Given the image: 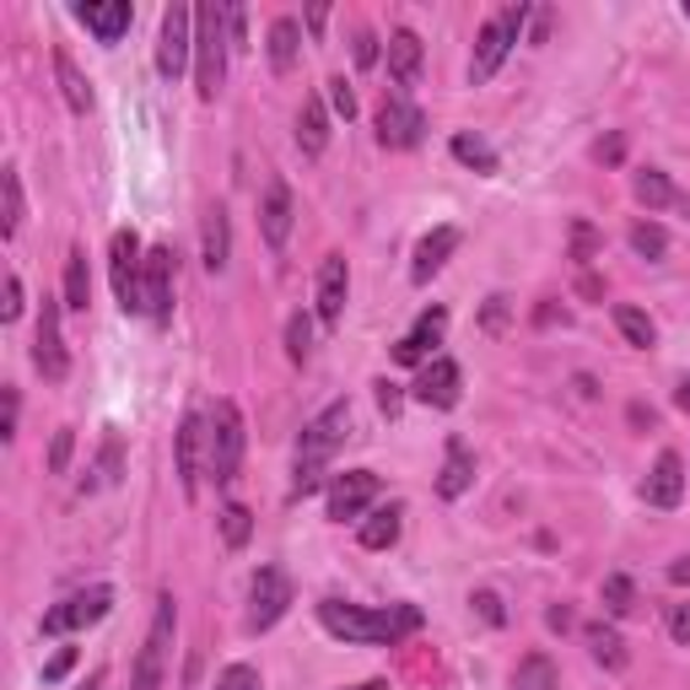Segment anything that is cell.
I'll return each mask as SVG.
<instances>
[{
  "label": "cell",
  "mask_w": 690,
  "mask_h": 690,
  "mask_svg": "<svg viewBox=\"0 0 690 690\" xmlns=\"http://www.w3.org/2000/svg\"><path fill=\"white\" fill-rule=\"evenodd\" d=\"M319 626L329 637L351 642V648H394V642H405L410 631H421V609L415 605L367 609V605H346V599H319Z\"/></svg>",
  "instance_id": "1"
},
{
  "label": "cell",
  "mask_w": 690,
  "mask_h": 690,
  "mask_svg": "<svg viewBox=\"0 0 690 690\" xmlns=\"http://www.w3.org/2000/svg\"><path fill=\"white\" fill-rule=\"evenodd\" d=\"M346 432H351V405H346V400H334V405L319 410V415L302 426V437H297V481H291V496L319 491L329 459H334V447L346 443Z\"/></svg>",
  "instance_id": "2"
},
{
  "label": "cell",
  "mask_w": 690,
  "mask_h": 690,
  "mask_svg": "<svg viewBox=\"0 0 690 690\" xmlns=\"http://www.w3.org/2000/svg\"><path fill=\"white\" fill-rule=\"evenodd\" d=\"M222 76H227V11L195 6V92H200V103H216Z\"/></svg>",
  "instance_id": "3"
},
{
  "label": "cell",
  "mask_w": 690,
  "mask_h": 690,
  "mask_svg": "<svg viewBox=\"0 0 690 690\" xmlns=\"http://www.w3.org/2000/svg\"><path fill=\"white\" fill-rule=\"evenodd\" d=\"M244 410L233 400H216V415H210V432H205V464L216 475V486H233L238 481V464H244Z\"/></svg>",
  "instance_id": "4"
},
{
  "label": "cell",
  "mask_w": 690,
  "mask_h": 690,
  "mask_svg": "<svg viewBox=\"0 0 690 690\" xmlns=\"http://www.w3.org/2000/svg\"><path fill=\"white\" fill-rule=\"evenodd\" d=\"M528 22V6L518 0V6H502L496 17H491L486 28L475 33V60H470V82H491L496 71H502V60L513 54V43H518V33H524Z\"/></svg>",
  "instance_id": "5"
},
{
  "label": "cell",
  "mask_w": 690,
  "mask_h": 690,
  "mask_svg": "<svg viewBox=\"0 0 690 690\" xmlns=\"http://www.w3.org/2000/svg\"><path fill=\"white\" fill-rule=\"evenodd\" d=\"M173 631H178V609H173V594H163V599H157V620H152V631H146V648H141V658H135V680H130V690H157L163 686Z\"/></svg>",
  "instance_id": "6"
},
{
  "label": "cell",
  "mask_w": 690,
  "mask_h": 690,
  "mask_svg": "<svg viewBox=\"0 0 690 690\" xmlns=\"http://www.w3.org/2000/svg\"><path fill=\"white\" fill-rule=\"evenodd\" d=\"M141 265H146V248L141 238L120 227L114 238H109V276H114V297H120L124 313H146L141 308Z\"/></svg>",
  "instance_id": "7"
},
{
  "label": "cell",
  "mask_w": 690,
  "mask_h": 690,
  "mask_svg": "<svg viewBox=\"0 0 690 690\" xmlns=\"http://www.w3.org/2000/svg\"><path fill=\"white\" fill-rule=\"evenodd\" d=\"M189 54H195V6H167L163 39H157V71L167 82H178L189 71Z\"/></svg>",
  "instance_id": "8"
},
{
  "label": "cell",
  "mask_w": 690,
  "mask_h": 690,
  "mask_svg": "<svg viewBox=\"0 0 690 690\" xmlns=\"http://www.w3.org/2000/svg\"><path fill=\"white\" fill-rule=\"evenodd\" d=\"M114 609V588H82L71 599H60L54 609H43V637H60V631H82V626H97L103 615Z\"/></svg>",
  "instance_id": "9"
},
{
  "label": "cell",
  "mask_w": 690,
  "mask_h": 690,
  "mask_svg": "<svg viewBox=\"0 0 690 690\" xmlns=\"http://www.w3.org/2000/svg\"><path fill=\"white\" fill-rule=\"evenodd\" d=\"M286 609H291V577L281 567H259L248 588V631H270Z\"/></svg>",
  "instance_id": "10"
},
{
  "label": "cell",
  "mask_w": 690,
  "mask_h": 690,
  "mask_svg": "<svg viewBox=\"0 0 690 690\" xmlns=\"http://www.w3.org/2000/svg\"><path fill=\"white\" fill-rule=\"evenodd\" d=\"M421 135H426V114L410 103L405 92L383 97V109H378V141L389 152H410V146H421Z\"/></svg>",
  "instance_id": "11"
},
{
  "label": "cell",
  "mask_w": 690,
  "mask_h": 690,
  "mask_svg": "<svg viewBox=\"0 0 690 690\" xmlns=\"http://www.w3.org/2000/svg\"><path fill=\"white\" fill-rule=\"evenodd\" d=\"M378 491H383V481H378L372 470H346V475H334V486H329V518H334V524L362 518L367 507L378 502Z\"/></svg>",
  "instance_id": "12"
},
{
  "label": "cell",
  "mask_w": 690,
  "mask_h": 690,
  "mask_svg": "<svg viewBox=\"0 0 690 690\" xmlns=\"http://www.w3.org/2000/svg\"><path fill=\"white\" fill-rule=\"evenodd\" d=\"M141 308H146V319H157V325L173 319V254H167V248H146V265H141Z\"/></svg>",
  "instance_id": "13"
},
{
  "label": "cell",
  "mask_w": 690,
  "mask_h": 690,
  "mask_svg": "<svg viewBox=\"0 0 690 690\" xmlns=\"http://www.w3.org/2000/svg\"><path fill=\"white\" fill-rule=\"evenodd\" d=\"M33 362L49 383H65L71 372V351H65V334H60V302L43 297V313H39V334H33Z\"/></svg>",
  "instance_id": "14"
},
{
  "label": "cell",
  "mask_w": 690,
  "mask_h": 690,
  "mask_svg": "<svg viewBox=\"0 0 690 690\" xmlns=\"http://www.w3.org/2000/svg\"><path fill=\"white\" fill-rule=\"evenodd\" d=\"M459 389H464V372H459L453 357H437V362L415 378V400L426 410H453L459 405Z\"/></svg>",
  "instance_id": "15"
},
{
  "label": "cell",
  "mask_w": 690,
  "mask_h": 690,
  "mask_svg": "<svg viewBox=\"0 0 690 690\" xmlns=\"http://www.w3.org/2000/svg\"><path fill=\"white\" fill-rule=\"evenodd\" d=\"M76 22L86 33H97V43H120L135 22V6L130 0H86V6H76Z\"/></svg>",
  "instance_id": "16"
},
{
  "label": "cell",
  "mask_w": 690,
  "mask_h": 690,
  "mask_svg": "<svg viewBox=\"0 0 690 690\" xmlns=\"http://www.w3.org/2000/svg\"><path fill=\"white\" fill-rule=\"evenodd\" d=\"M346 297H351V270H346V259L340 254H329L325 265H319V325L334 329L340 325V313H346Z\"/></svg>",
  "instance_id": "17"
},
{
  "label": "cell",
  "mask_w": 690,
  "mask_h": 690,
  "mask_svg": "<svg viewBox=\"0 0 690 690\" xmlns=\"http://www.w3.org/2000/svg\"><path fill=\"white\" fill-rule=\"evenodd\" d=\"M200 443H205V421L189 410V415L178 421V437H173V453H178V486H184L189 502H195V491H200Z\"/></svg>",
  "instance_id": "18"
},
{
  "label": "cell",
  "mask_w": 690,
  "mask_h": 690,
  "mask_svg": "<svg viewBox=\"0 0 690 690\" xmlns=\"http://www.w3.org/2000/svg\"><path fill=\"white\" fill-rule=\"evenodd\" d=\"M453 248H459V227H432V233L415 244V259H410V281L426 286L447 265V259H453Z\"/></svg>",
  "instance_id": "19"
},
{
  "label": "cell",
  "mask_w": 690,
  "mask_h": 690,
  "mask_svg": "<svg viewBox=\"0 0 690 690\" xmlns=\"http://www.w3.org/2000/svg\"><path fill=\"white\" fill-rule=\"evenodd\" d=\"M200 259H205V270H210V276H222V270H227V259H233V222H227V205H210V210H205Z\"/></svg>",
  "instance_id": "20"
},
{
  "label": "cell",
  "mask_w": 690,
  "mask_h": 690,
  "mask_svg": "<svg viewBox=\"0 0 690 690\" xmlns=\"http://www.w3.org/2000/svg\"><path fill=\"white\" fill-rule=\"evenodd\" d=\"M642 496H648L652 507H680V496H686V459L680 453H658Z\"/></svg>",
  "instance_id": "21"
},
{
  "label": "cell",
  "mask_w": 690,
  "mask_h": 690,
  "mask_svg": "<svg viewBox=\"0 0 690 690\" xmlns=\"http://www.w3.org/2000/svg\"><path fill=\"white\" fill-rule=\"evenodd\" d=\"M443 329H447V308H426L421 319H415V329H410L405 340L394 346V362L400 367H415V362H426V351L443 340Z\"/></svg>",
  "instance_id": "22"
},
{
  "label": "cell",
  "mask_w": 690,
  "mask_h": 690,
  "mask_svg": "<svg viewBox=\"0 0 690 690\" xmlns=\"http://www.w3.org/2000/svg\"><path fill=\"white\" fill-rule=\"evenodd\" d=\"M291 189H286L281 178L265 189V200H259V233H265V244L270 248H286V238H291Z\"/></svg>",
  "instance_id": "23"
},
{
  "label": "cell",
  "mask_w": 690,
  "mask_h": 690,
  "mask_svg": "<svg viewBox=\"0 0 690 690\" xmlns=\"http://www.w3.org/2000/svg\"><path fill=\"white\" fill-rule=\"evenodd\" d=\"M421 65H426V49H421V39H415L410 28L389 33V76H394V86H415V82H421Z\"/></svg>",
  "instance_id": "24"
},
{
  "label": "cell",
  "mask_w": 690,
  "mask_h": 690,
  "mask_svg": "<svg viewBox=\"0 0 690 690\" xmlns=\"http://www.w3.org/2000/svg\"><path fill=\"white\" fill-rule=\"evenodd\" d=\"M297 146H302V157H325L329 146V109L319 97H302V109H297Z\"/></svg>",
  "instance_id": "25"
},
{
  "label": "cell",
  "mask_w": 690,
  "mask_h": 690,
  "mask_svg": "<svg viewBox=\"0 0 690 690\" xmlns=\"http://www.w3.org/2000/svg\"><path fill=\"white\" fill-rule=\"evenodd\" d=\"M475 486V459H470V447L459 443V437H447V459H443V475H437V496H464V491Z\"/></svg>",
  "instance_id": "26"
},
{
  "label": "cell",
  "mask_w": 690,
  "mask_h": 690,
  "mask_svg": "<svg viewBox=\"0 0 690 690\" xmlns=\"http://www.w3.org/2000/svg\"><path fill=\"white\" fill-rule=\"evenodd\" d=\"M54 76H60V92H65V109L71 114H92V82L76 71L71 49H54Z\"/></svg>",
  "instance_id": "27"
},
{
  "label": "cell",
  "mask_w": 690,
  "mask_h": 690,
  "mask_svg": "<svg viewBox=\"0 0 690 690\" xmlns=\"http://www.w3.org/2000/svg\"><path fill=\"white\" fill-rule=\"evenodd\" d=\"M400 528H405V513L400 507H372L357 528V539H362V550H389L394 539H400Z\"/></svg>",
  "instance_id": "28"
},
{
  "label": "cell",
  "mask_w": 690,
  "mask_h": 690,
  "mask_svg": "<svg viewBox=\"0 0 690 690\" xmlns=\"http://www.w3.org/2000/svg\"><path fill=\"white\" fill-rule=\"evenodd\" d=\"M583 642L594 652V663H605V669H626L631 663V652H626V637L605 626V620H594V626H583Z\"/></svg>",
  "instance_id": "29"
},
{
  "label": "cell",
  "mask_w": 690,
  "mask_h": 690,
  "mask_svg": "<svg viewBox=\"0 0 690 690\" xmlns=\"http://www.w3.org/2000/svg\"><path fill=\"white\" fill-rule=\"evenodd\" d=\"M513 690H562V674H556L550 652H528V658H518Z\"/></svg>",
  "instance_id": "30"
},
{
  "label": "cell",
  "mask_w": 690,
  "mask_h": 690,
  "mask_svg": "<svg viewBox=\"0 0 690 690\" xmlns=\"http://www.w3.org/2000/svg\"><path fill=\"white\" fill-rule=\"evenodd\" d=\"M297 54H302V22H297V17H281V22L270 28V65H276V71H291Z\"/></svg>",
  "instance_id": "31"
},
{
  "label": "cell",
  "mask_w": 690,
  "mask_h": 690,
  "mask_svg": "<svg viewBox=\"0 0 690 690\" xmlns=\"http://www.w3.org/2000/svg\"><path fill=\"white\" fill-rule=\"evenodd\" d=\"M615 329H620V334H626V346H637V351H652V340H658L652 319L642 313V308H631V302H620V308H615Z\"/></svg>",
  "instance_id": "32"
},
{
  "label": "cell",
  "mask_w": 690,
  "mask_h": 690,
  "mask_svg": "<svg viewBox=\"0 0 690 690\" xmlns=\"http://www.w3.org/2000/svg\"><path fill=\"white\" fill-rule=\"evenodd\" d=\"M86 302H92V281H86V254H82V248H71V259H65V308L86 313Z\"/></svg>",
  "instance_id": "33"
},
{
  "label": "cell",
  "mask_w": 690,
  "mask_h": 690,
  "mask_svg": "<svg viewBox=\"0 0 690 690\" xmlns=\"http://www.w3.org/2000/svg\"><path fill=\"white\" fill-rule=\"evenodd\" d=\"M0 195H6V222H0V233H6V238H17V233H22V216H28L17 167H6V173H0Z\"/></svg>",
  "instance_id": "34"
},
{
  "label": "cell",
  "mask_w": 690,
  "mask_h": 690,
  "mask_svg": "<svg viewBox=\"0 0 690 690\" xmlns=\"http://www.w3.org/2000/svg\"><path fill=\"white\" fill-rule=\"evenodd\" d=\"M453 157H459L464 167H475V173H496V152H491L481 135H470V130L453 135Z\"/></svg>",
  "instance_id": "35"
},
{
  "label": "cell",
  "mask_w": 690,
  "mask_h": 690,
  "mask_svg": "<svg viewBox=\"0 0 690 690\" xmlns=\"http://www.w3.org/2000/svg\"><path fill=\"white\" fill-rule=\"evenodd\" d=\"M637 200L648 205V210H663V205H674V184H669V173H658V167H648V173H637Z\"/></svg>",
  "instance_id": "36"
},
{
  "label": "cell",
  "mask_w": 690,
  "mask_h": 690,
  "mask_svg": "<svg viewBox=\"0 0 690 690\" xmlns=\"http://www.w3.org/2000/svg\"><path fill=\"white\" fill-rule=\"evenodd\" d=\"M248 534H254V513H248L244 502H227L222 507V539H227V550H244Z\"/></svg>",
  "instance_id": "37"
},
{
  "label": "cell",
  "mask_w": 690,
  "mask_h": 690,
  "mask_svg": "<svg viewBox=\"0 0 690 690\" xmlns=\"http://www.w3.org/2000/svg\"><path fill=\"white\" fill-rule=\"evenodd\" d=\"M599 599H605V615L620 620V615H631V609H637V588H631V577H620V571H615V577H605Z\"/></svg>",
  "instance_id": "38"
},
{
  "label": "cell",
  "mask_w": 690,
  "mask_h": 690,
  "mask_svg": "<svg viewBox=\"0 0 690 690\" xmlns=\"http://www.w3.org/2000/svg\"><path fill=\"white\" fill-rule=\"evenodd\" d=\"M631 248H637L642 259H663V254H669V233H663L658 222H637V227H631Z\"/></svg>",
  "instance_id": "39"
},
{
  "label": "cell",
  "mask_w": 690,
  "mask_h": 690,
  "mask_svg": "<svg viewBox=\"0 0 690 690\" xmlns=\"http://www.w3.org/2000/svg\"><path fill=\"white\" fill-rule=\"evenodd\" d=\"M308 351H313V325H308V313H291V325H286V357L302 367Z\"/></svg>",
  "instance_id": "40"
},
{
  "label": "cell",
  "mask_w": 690,
  "mask_h": 690,
  "mask_svg": "<svg viewBox=\"0 0 690 690\" xmlns=\"http://www.w3.org/2000/svg\"><path fill=\"white\" fill-rule=\"evenodd\" d=\"M216 690H259V669L254 663H227L216 674Z\"/></svg>",
  "instance_id": "41"
},
{
  "label": "cell",
  "mask_w": 690,
  "mask_h": 690,
  "mask_svg": "<svg viewBox=\"0 0 690 690\" xmlns=\"http://www.w3.org/2000/svg\"><path fill=\"white\" fill-rule=\"evenodd\" d=\"M325 86H329V109H334L346 124L357 120V92H351V82H346V76H334V82H325Z\"/></svg>",
  "instance_id": "42"
},
{
  "label": "cell",
  "mask_w": 690,
  "mask_h": 690,
  "mask_svg": "<svg viewBox=\"0 0 690 690\" xmlns=\"http://www.w3.org/2000/svg\"><path fill=\"white\" fill-rule=\"evenodd\" d=\"M507 313H513V297H486L481 329H486V334H502V329H507Z\"/></svg>",
  "instance_id": "43"
},
{
  "label": "cell",
  "mask_w": 690,
  "mask_h": 690,
  "mask_svg": "<svg viewBox=\"0 0 690 690\" xmlns=\"http://www.w3.org/2000/svg\"><path fill=\"white\" fill-rule=\"evenodd\" d=\"M71 447H76L71 426H65V432H54V443H49V475H65V470H71Z\"/></svg>",
  "instance_id": "44"
},
{
  "label": "cell",
  "mask_w": 690,
  "mask_h": 690,
  "mask_svg": "<svg viewBox=\"0 0 690 690\" xmlns=\"http://www.w3.org/2000/svg\"><path fill=\"white\" fill-rule=\"evenodd\" d=\"M594 254H599V233H594L588 222H577V227H571V259H583V265H588Z\"/></svg>",
  "instance_id": "45"
},
{
  "label": "cell",
  "mask_w": 690,
  "mask_h": 690,
  "mask_svg": "<svg viewBox=\"0 0 690 690\" xmlns=\"http://www.w3.org/2000/svg\"><path fill=\"white\" fill-rule=\"evenodd\" d=\"M71 669H76V648H60L54 658H49V663H43V686H60Z\"/></svg>",
  "instance_id": "46"
},
{
  "label": "cell",
  "mask_w": 690,
  "mask_h": 690,
  "mask_svg": "<svg viewBox=\"0 0 690 690\" xmlns=\"http://www.w3.org/2000/svg\"><path fill=\"white\" fill-rule=\"evenodd\" d=\"M470 605L481 609V620H486V626H507V609H502V599H496L491 588H481V594H475Z\"/></svg>",
  "instance_id": "47"
},
{
  "label": "cell",
  "mask_w": 690,
  "mask_h": 690,
  "mask_svg": "<svg viewBox=\"0 0 690 690\" xmlns=\"http://www.w3.org/2000/svg\"><path fill=\"white\" fill-rule=\"evenodd\" d=\"M669 637L690 648V599H686V605H669Z\"/></svg>",
  "instance_id": "48"
},
{
  "label": "cell",
  "mask_w": 690,
  "mask_h": 690,
  "mask_svg": "<svg viewBox=\"0 0 690 690\" xmlns=\"http://www.w3.org/2000/svg\"><path fill=\"white\" fill-rule=\"evenodd\" d=\"M22 313V276H6V302H0V319L11 325Z\"/></svg>",
  "instance_id": "49"
},
{
  "label": "cell",
  "mask_w": 690,
  "mask_h": 690,
  "mask_svg": "<svg viewBox=\"0 0 690 690\" xmlns=\"http://www.w3.org/2000/svg\"><path fill=\"white\" fill-rule=\"evenodd\" d=\"M103 481H109V486L120 481V437H114V432L103 437Z\"/></svg>",
  "instance_id": "50"
},
{
  "label": "cell",
  "mask_w": 690,
  "mask_h": 690,
  "mask_svg": "<svg viewBox=\"0 0 690 690\" xmlns=\"http://www.w3.org/2000/svg\"><path fill=\"white\" fill-rule=\"evenodd\" d=\"M227 39L238 43V49L248 43V11L244 6H227Z\"/></svg>",
  "instance_id": "51"
},
{
  "label": "cell",
  "mask_w": 690,
  "mask_h": 690,
  "mask_svg": "<svg viewBox=\"0 0 690 690\" xmlns=\"http://www.w3.org/2000/svg\"><path fill=\"white\" fill-rule=\"evenodd\" d=\"M357 65H362V71H372V65H378V33H357Z\"/></svg>",
  "instance_id": "52"
},
{
  "label": "cell",
  "mask_w": 690,
  "mask_h": 690,
  "mask_svg": "<svg viewBox=\"0 0 690 690\" xmlns=\"http://www.w3.org/2000/svg\"><path fill=\"white\" fill-rule=\"evenodd\" d=\"M620 157H626V135H605V141H599V163H620Z\"/></svg>",
  "instance_id": "53"
},
{
  "label": "cell",
  "mask_w": 690,
  "mask_h": 690,
  "mask_svg": "<svg viewBox=\"0 0 690 690\" xmlns=\"http://www.w3.org/2000/svg\"><path fill=\"white\" fill-rule=\"evenodd\" d=\"M378 405H383V415H400V383H378Z\"/></svg>",
  "instance_id": "54"
},
{
  "label": "cell",
  "mask_w": 690,
  "mask_h": 690,
  "mask_svg": "<svg viewBox=\"0 0 690 690\" xmlns=\"http://www.w3.org/2000/svg\"><path fill=\"white\" fill-rule=\"evenodd\" d=\"M17 410H22V400H17V389H6V426H0V437H6V443L17 437Z\"/></svg>",
  "instance_id": "55"
},
{
  "label": "cell",
  "mask_w": 690,
  "mask_h": 690,
  "mask_svg": "<svg viewBox=\"0 0 690 690\" xmlns=\"http://www.w3.org/2000/svg\"><path fill=\"white\" fill-rule=\"evenodd\" d=\"M669 583H674V588H690V556H680V562L669 567Z\"/></svg>",
  "instance_id": "56"
},
{
  "label": "cell",
  "mask_w": 690,
  "mask_h": 690,
  "mask_svg": "<svg viewBox=\"0 0 690 690\" xmlns=\"http://www.w3.org/2000/svg\"><path fill=\"white\" fill-rule=\"evenodd\" d=\"M545 620H550V631H567V626H571V609H567V605H556L550 615H545Z\"/></svg>",
  "instance_id": "57"
},
{
  "label": "cell",
  "mask_w": 690,
  "mask_h": 690,
  "mask_svg": "<svg viewBox=\"0 0 690 690\" xmlns=\"http://www.w3.org/2000/svg\"><path fill=\"white\" fill-rule=\"evenodd\" d=\"M325 22H329V6H313V11H308V28H313V33H325Z\"/></svg>",
  "instance_id": "58"
},
{
  "label": "cell",
  "mask_w": 690,
  "mask_h": 690,
  "mask_svg": "<svg viewBox=\"0 0 690 690\" xmlns=\"http://www.w3.org/2000/svg\"><path fill=\"white\" fill-rule=\"evenodd\" d=\"M577 291H583V297H605V286L594 281V276H583V281H577Z\"/></svg>",
  "instance_id": "59"
},
{
  "label": "cell",
  "mask_w": 690,
  "mask_h": 690,
  "mask_svg": "<svg viewBox=\"0 0 690 690\" xmlns=\"http://www.w3.org/2000/svg\"><path fill=\"white\" fill-rule=\"evenodd\" d=\"M674 405H680V410H686V415H690V378H686V383H680V389H674Z\"/></svg>",
  "instance_id": "60"
},
{
  "label": "cell",
  "mask_w": 690,
  "mask_h": 690,
  "mask_svg": "<svg viewBox=\"0 0 690 690\" xmlns=\"http://www.w3.org/2000/svg\"><path fill=\"white\" fill-rule=\"evenodd\" d=\"M103 686H109V674H103V669H97V674H92V680H86L82 690H103Z\"/></svg>",
  "instance_id": "61"
},
{
  "label": "cell",
  "mask_w": 690,
  "mask_h": 690,
  "mask_svg": "<svg viewBox=\"0 0 690 690\" xmlns=\"http://www.w3.org/2000/svg\"><path fill=\"white\" fill-rule=\"evenodd\" d=\"M351 690H389V680H362V686H351Z\"/></svg>",
  "instance_id": "62"
},
{
  "label": "cell",
  "mask_w": 690,
  "mask_h": 690,
  "mask_svg": "<svg viewBox=\"0 0 690 690\" xmlns=\"http://www.w3.org/2000/svg\"><path fill=\"white\" fill-rule=\"evenodd\" d=\"M686 17H690V0H686Z\"/></svg>",
  "instance_id": "63"
},
{
  "label": "cell",
  "mask_w": 690,
  "mask_h": 690,
  "mask_svg": "<svg viewBox=\"0 0 690 690\" xmlns=\"http://www.w3.org/2000/svg\"><path fill=\"white\" fill-rule=\"evenodd\" d=\"M686 216H690V200H686Z\"/></svg>",
  "instance_id": "64"
}]
</instances>
